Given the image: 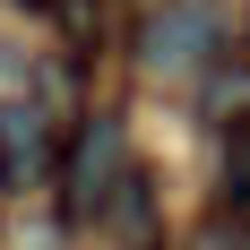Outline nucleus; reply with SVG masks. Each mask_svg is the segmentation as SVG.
Masks as SVG:
<instances>
[{
    "label": "nucleus",
    "instance_id": "obj_4",
    "mask_svg": "<svg viewBox=\"0 0 250 250\" xmlns=\"http://www.w3.org/2000/svg\"><path fill=\"white\" fill-rule=\"evenodd\" d=\"M225 199H233V216H250V121L225 129Z\"/></svg>",
    "mask_w": 250,
    "mask_h": 250
},
{
    "label": "nucleus",
    "instance_id": "obj_1",
    "mask_svg": "<svg viewBox=\"0 0 250 250\" xmlns=\"http://www.w3.org/2000/svg\"><path fill=\"white\" fill-rule=\"evenodd\" d=\"M225 35V18H216V0H173V9H155L147 35H138V52H147L155 69H181V61H207V43Z\"/></svg>",
    "mask_w": 250,
    "mask_h": 250
},
{
    "label": "nucleus",
    "instance_id": "obj_5",
    "mask_svg": "<svg viewBox=\"0 0 250 250\" xmlns=\"http://www.w3.org/2000/svg\"><path fill=\"white\" fill-rule=\"evenodd\" d=\"M26 9H52V0H26Z\"/></svg>",
    "mask_w": 250,
    "mask_h": 250
},
{
    "label": "nucleus",
    "instance_id": "obj_3",
    "mask_svg": "<svg viewBox=\"0 0 250 250\" xmlns=\"http://www.w3.org/2000/svg\"><path fill=\"white\" fill-rule=\"evenodd\" d=\"M35 155H43V121H35L26 104H18V112H0V173L26 181V173H35Z\"/></svg>",
    "mask_w": 250,
    "mask_h": 250
},
{
    "label": "nucleus",
    "instance_id": "obj_2",
    "mask_svg": "<svg viewBox=\"0 0 250 250\" xmlns=\"http://www.w3.org/2000/svg\"><path fill=\"white\" fill-rule=\"evenodd\" d=\"M112 173H121V129H112V121H95L86 138H78V155H69V207H78V216H95V207H104V190H121Z\"/></svg>",
    "mask_w": 250,
    "mask_h": 250
}]
</instances>
